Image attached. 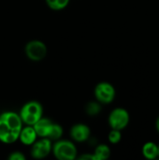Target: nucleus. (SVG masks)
Here are the masks:
<instances>
[{"instance_id":"2eb2a0df","label":"nucleus","mask_w":159,"mask_h":160,"mask_svg":"<svg viewBox=\"0 0 159 160\" xmlns=\"http://www.w3.org/2000/svg\"><path fill=\"white\" fill-rule=\"evenodd\" d=\"M47 6L52 10H62L66 8L70 0H45Z\"/></svg>"},{"instance_id":"7ed1b4c3","label":"nucleus","mask_w":159,"mask_h":160,"mask_svg":"<svg viewBox=\"0 0 159 160\" xmlns=\"http://www.w3.org/2000/svg\"><path fill=\"white\" fill-rule=\"evenodd\" d=\"M52 153L58 160H74L77 158L78 150L71 141L60 139L52 144Z\"/></svg>"},{"instance_id":"dca6fc26","label":"nucleus","mask_w":159,"mask_h":160,"mask_svg":"<svg viewBox=\"0 0 159 160\" xmlns=\"http://www.w3.org/2000/svg\"><path fill=\"white\" fill-rule=\"evenodd\" d=\"M108 140L112 144H117L122 140V133L121 130L117 129H112L108 135Z\"/></svg>"},{"instance_id":"39448f33","label":"nucleus","mask_w":159,"mask_h":160,"mask_svg":"<svg viewBox=\"0 0 159 160\" xmlns=\"http://www.w3.org/2000/svg\"><path fill=\"white\" fill-rule=\"evenodd\" d=\"M130 121L129 112L125 108H115L113 109L108 117V123L112 129L123 130L125 129Z\"/></svg>"},{"instance_id":"20e7f679","label":"nucleus","mask_w":159,"mask_h":160,"mask_svg":"<svg viewBox=\"0 0 159 160\" xmlns=\"http://www.w3.org/2000/svg\"><path fill=\"white\" fill-rule=\"evenodd\" d=\"M48 52L46 44L38 39H33L28 41L24 46V53L26 57L34 62L43 60Z\"/></svg>"},{"instance_id":"ddd939ff","label":"nucleus","mask_w":159,"mask_h":160,"mask_svg":"<svg viewBox=\"0 0 159 160\" xmlns=\"http://www.w3.org/2000/svg\"><path fill=\"white\" fill-rule=\"evenodd\" d=\"M63 133H64L63 128L57 123H52L47 138L49 140H51L52 142H56V141H58V140H60L62 138Z\"/></svg>"},{"instance_id":"9d476101","label":"nucleus","mask_w":159,"mask_h":160,"mask_svg":"<svg viewBox=\"0 0 159 160\" xmlns=\"http://www.w3.org/2000/svg\"><path fill=\"white\" fill-rule=\"evenodd\" d=\"M52 121L49 118L41 117L33 127L38 136V138H47L49 131L51 129V127L52 125Z\"/></svg>"},{"instance_id":"4468645a","label":"nucleus","mask_w":159,"mask_h":160,"mask_svg":"<svg viewBox=\"0 0 159 160\" xmlns=\"http://www.w3.org/2000/svg\"><path fill=\"white\" fill-rule=\"evenodd\" d=\"M101 110H102L101 103H99L97 100L90 101L85 106V112L89 116H97L101 112Z\"/></svg>"},{"instance_id":"423d86ee","label":"nucleus","mask_w":159,"mask_h":160,"mask_svg":"<svg viewBox=\"0 0 159 160\" xmlns=\"http://www.w3.org/2000/svg\"><path fill=\"white\" fill-rule=\"evenodd\" d=\"M94 95L96 100L101 104H110L112 103L116 96V90L114 86L108 82H98L94 90Z\"/></svg>"},{"instance_id":"1a4fd4ad","label":"nucleus","mask_w":159,"mask_h":160,"mask_svg":"<svg viewBox=\"0 0 159 160\" xmlns=\"http://www.w3.org/2000/svg\"><path fill=\"white\" fill-rule=\"evenodd\" d=\"M37 138H38V136H37L34 127L25 125V127L22 128L18 140L22 144L27 145V146H31L37 140Z\"/></svg>"},{"instance_id":"aec40b11","label":"nucleus","mask_w":159,"mask_h":160,"mask_svg":"<svg viewBox=\"0 0 159 160\" xmlns=\"http://www.w3.org/2000/svg\"><path fill=\"white\" fill-rule=\"evenodd\" d=\"M158 158H159V144H158Z\"/></svg>"},{"instance_id":"9b49d317","label":"nucleus","mask_w":159,"mask_h":160,"mask_svg":"<svg viewBox=\"0 0 159 160\" xmlns=\"http://www.w3.org/2000/svg\"><path fill=\"white\" fill-rule=\"evenodd\" d=\"M142 153L146 159H156L158 158V145L154 142H147L143 144Z\"/></svg>"},{"instance_id":"f3484780","label":"nucleus","mask_w":159,"mask_h":160,"mask_svg":"<svg viewBox=\"0 0 159 160\" xmlns=\"http://www.w3.org/2000/svg\"><path fill=\"white\" fill-rule=\"evenodd\" d=\"M7 159L9 160H25L26 159V157L20 151H14L12 152L8 157H7Z\"/></svg>"},{"instance_id":"0eeeda50","label":"nucleus","mask_w":159,"mask_h":160,"mask_svg":"<svg viewBox=\"0 0 159 160\" xmlns=\"http://www.w3.org/2000/svg\"><path fill=\"white\" fill-rule=\"evenodd\" d=\"M52 142L48 138H40L31 145L30 155L35 159H43L52 153Z\"/></svg>"},{"instance_id":"f8f14e48","label":"nucleus","mask_w":159,"mask_h":160,"mask_svg":"<svg viewBox=\"0 0 159 160\" xmlns=\"http://www.w3.org/2000/svg\"><path fill=\"white\" fill-rule=\"evenodd\" d=\"M97 160H107L111 157V148L104 143L98 144L94 152Z\"/></svg>"},{"instance_id":"f03ea898","label":"nucleus","mask_w":159,"mask_h":160,"mask_svg":"<svg viewBox=\"0 0 159 160\" xmlns=\"http://www.w3.org/2000/svg\"><path fill=\"white\" fill-rule=\"evenodd\" d=\"M19 115L23 125L34 126L43 116V107L38 101L30 100L22 107Z\"/></svg>"},{"instance_id":"6e6552de","label":"nucleus","mask_w":159,"mask_h":160,"mask_svg":"<svg viewBox=\"0 0 159 160\" xmlns=\"http://www.w3.org/2000/svg\"><path fill=\"white\" fill-rule=\"evenodd\" d=\"M71 139L76 142H84L90 139L91 136V129L85 124H75L72 126L69 131Z\"/></svg>"},{"instance_id":"f257e3e1","label":"nucleus","mask_w":159,"mask_h":160,"mask_svg":"<svg viewBox=\"0 0 159 160\" xmlns=\"http://www.w3.org/2000/svg\"><path fill=\"white\" fill-rule=\"evenodd\" d=\"M23 123L14 112H5L0 114V142L10 144L18 141Z\"/></svg>"},{"instance_id":"6ab92c4d","label":"nucleus","mask_w":159,"mask_h":160,"mask_svg":"<svg viewBox=\"0 0 159 160\" xmlns=\"http://www.w3.org/2000/svg\"><path fill=\"white\" fill-rule=\"evenodd\" d=\"M156 128L159 133V116L157 118V121H156Z\"/></svg>"},{"instance_id":"a211bd4d","label":"nucleus","mask_w":159,"mask_h":160,"mask_svg":"<svg viewBox=\"0 0 159 160\" xmlns=\"http://www.w3.org/2000/svg\"><path fill=\"white\" fill-rule=\"evenodd\" d=\"M77 158H79V159L81 160H97L94 154H84V155L80 156Z\"/></svg>"}]
</instances>
